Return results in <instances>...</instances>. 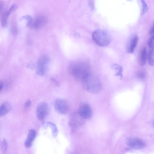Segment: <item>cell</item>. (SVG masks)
<instances>
[{
    "label": "cell",
    "mask_w": 154,
    "mask_h": 154,
    "mask_svg": "<svg viewBox=\"0 0 154 154\" xmlns=\"http://www.w3.org/2000/svg\"><path fill=\"white\" fill-rule=\"evenodd\" d=\"M23 19H26L27 20L26 26H30L32 22V17L29 15H26L22 17Z\"/></svg>",
    "instance_id": "44dd1931"
},
{
    "label": "cell",
    "mask_w": 154,
    "mask_h": 154,
    "mask_svg": "<svg viewBox=\"0 0 154 154\" xmlns=\"http://www.w3.org/2000/svg\"><path fill=\"white\" fill-rule=\"evenodd\" d=\"M140 5L141 8V14L143 15L147 11L148 7L144 0H137Z\"/></svg>",
    "instance_id": "2e32d148"
},
{
    "label": "cell",
    "mask_w": 154,
    "mask_h": 154,
    "mask_svg": "<svg viewBox=\"0 0 154 154\" xmlns=\"http://www.w3.org/2000/svg\"><path fill=\"white\" fill-rule=\"evenodd\" d=\"M84 89L93 94L99 92L102 88V85L99 78L96 75L90 73L82 80Z\"/></svg>",
    "instance_id": "7a4b0ae2"
},
{
    "label": "cell",
    "mask_w": 154,
    "mask_h": 154,
    "mask_svg": "<svg viewBox=\"0 0 154 154\" xmlns=\"http://www.w3.org/2000/svg\"><path fill=\"white\" fill-rule=\"evenodd\" d=\"M92 37L94 42L101 47L108 45L111 42L110 35L106 31L101 29L94 31L92 34Z\"/></svg>",
    "instance_id": "3957f363"
},
{
    "label": "cell",
    "mask_w": 154,
    "mask_h": 154,
    "mask_svg": "<svg viewBox=\"0 0 154 154\" xmlns=\"http://www.w3.org/2000/svg\"><path fill=\"white\" fill-rule=\"evenodd\" d=\"M138 38L136 34L132 35L129 37L126 45V50L129 53H132L137 45Z\"/></svg>",
    "instance_id": "30bf717a"
},
{
    "label": "cell",
    "mask_w": 154,
    "mask_h": 154,
    "mask_svg": "<svg viewBox=\"0 0 154 154\" xmlns=\"http://www.w3.org/2000/svg\"><path fill=\"white\" fill-rule=\"evenodd\" d=\"M31 102L29 100H27L25 103L24 104V107L26 108L29 107L31 105Z\"/></svg>",
    "instance_id": "d4e9b609"
},
{
    "label": "cell",
    "mask_w": 154,
    "mask_h": 154,
    "mask_svg": "<svg viewBox=\"0 0 154 154\" xmlns=\"http://www.w3.org/2000/svg\"><path fill=\"white\" fill-rule=\"evenodd\" d=\"M9 15L7 11L4 12L2 15L1 19V24L2 26L4 27H5L7 25L8 19Z\"/></svg>",
    "instance_id": "ac0fdd59"
},
{
    "label": "cell",
    "mask_w": 154,
    "mask_h": 154,
    "mask_svg": "<svg viewBox=\"0 0 154 154\" xmlns=\"http://www.w3.org/2000/svg\"><path fill=\"white\" fill-rule=\"evenodd\" d=\"M46 124L51 127L52 131V134L53 137H56L58 134V130L55 125L51 122H47Z\"/></svg>",
    "instance_id": "e0dca14e"
},
{
    "label": "cell",
    "mask_w": 154,
    "mask_h": 154,
    "mask_svg": "<svg viewBox=\"0 0 154 154\" xmlns=\"http://www.w3.org/2000/svg\"><path fill=\"white\" fill-rule=\"evenodd\" d=\"M88 3L90 7L91 8H93V5L92 0H89Z\"/></svg>",
    "instance_id": "4316f807"
},
{
    "label": "cell",
    "mask_w": 154,
    "mask_h": 154,
    "mask_svg": "<svg viewBox=\"0 0 154 154\" xmlns=\"http://www.w3.org/2000/svg\"><path fill=\"white\" fill-rule=\"evenodd\" d=\"M36 135V132L34 129L29 130L27 137L24 142V144L26 147L29 148L32 146Z\"/></svg>",
    "instance_id": "7c38bea8"
},
{
    "label": "cell",
    "mask_w": 154,
    "mask_h": 154,
    "mask_svg": "<svg viewBox=\"0 0 154 154\" xmlns=\"http://www.w3.org/2000/svg\"><path fill=\"white\" fill-rule=\"evenodd\" d=\"M150 49L148 55V60L149 64L152 66L154 65L153 49Z\"/></svg>",
    "instance_id": "d6986e66"
},
{
    "label": "cell",
    "mask_w": 154,
    "mask_h": 154,
    "mask_svg": "<svg viewBox=\"0 0 154 154\" xmlns=\"http://www.w3.org/2000/svg\"><path fill=\"white\" fill-rule=\"evenodd\" d=\"M1 148L2 151L3 152H5L7 150V143L6 140L5 139H3L2 143Z\"/></svg>",
    "instance_id": "ffe728a7"
},
{
    "label": "cell",
    "mask_w": 154,
    "mask_h": 154,
    "mask_svg": "<svg viewBox=\"0 0 154 154\" xmlns=\"http://www.w3.org/2000/svg\"><path fill=\"white\" fill-rule=\"evenodd\" d=\"M127 143L129 147L135 149H141L145 146V143L142 140L136 137L129 138L127 140Z\"/></svg>",
    "instance_id": "9c48e42d"
},
{
    "label": "cell",
    "mask_w": 154,
    "mask_h": 154,
    "mask_svg": "<svg viewBox=\"0 0 154 154\" xmlns=\"http://www.w3.org/2000/svg\"><path fill=\"white\" fill-rule=\"evenodd\" d=\"M138 78L140 80H143L146 77V74L143 71L139 72L137 74Z\"/></svg>",
    "instance_id": "7402d4cb"
},
{
    "label": "cell",
    "mask_w": 154,
    "mask_h": 154,
    "mask_svg": "<svg viewBox=\"0 0 154 154\" xmlns=\"http://www.w3.org/2000/svg\"><path fill=\"white\" fill-rule=\"evenodd\" d=\"M84 123V119L78 113L73 112L69 116L68 124L72 132L82 127Z\"/></svg>",
    "instance_id": "5b68a950"
},
{
    "label": "cell",
    "mask_w": 154,
    "mask_h": 154,
    "mask_svg": "<svg viewBox=\"0 0 154 154\" xmlns=\"http://www.w3.org/2000/svg\"><path fill=\"white\" fill-rule=\"evenodd\" d=\"M50 59L47 55L42 56L38 60L36 66V72L39 76H44L48 69Z\"/></svg>",
    "instance_id": "277c9868"
},
{
    "label": "cell",
    "mask_w": 154,
    "mask_h": 154,
    "mask_svg": "<svg viewBox=\"0 0 154 154\" xmlns=\"http://www.w3.org/2000/svg\"><path fill=\"white\" fill-rule=\"evenodd\" d=\"M112 68L116 71V76H119L121 79L122 77V68L119 65L114 64L112 66Z\"/></svg>",
    "instance_id": "9a60e30c"
},
{
    "label": "cell",
    "mask_w": 154,
    "mask_h": 154,
    "mask_svg": "<svg viewBox=\"0 0 154 154\" xmlns=\"http://www.w3.org/2000/svg\"><path fill=\"white\" fill-rule=\"evenodd\" d=\"M17 8V5L15 4L12 5L10 7L9 10L7 11L8 13L10 15L11 13L15 10Z\"/></svg>",
    "instance_id": "cb8c5ba5"
},
{
    "label": "cell",
    "mask_w": 154,
    "mask_h": 154,
    "mask_svg": "<svg viewBox=\"0 0 154 154\" xmlns=\"http://www.w3.org/2000/svg\"><path fill=\"white\" fill-rule=\"evenodd\" d=\"M47 21V18L45 16L39 15L32 21L30 26L32 29H38L43 26Z\"/></svg>",
    "instance_id": "8fae6325"
},
{
    "label": "cell",
    "mask_w": 154,
    "mask_h": 154,
    "mask_svg": "<svg viewBox=\"0 0 154 154\" xmlns=\"http://www.w3.org/2000/svg\"><path fill=\"white\" fill-rule=\"evenodd\" d=\"M154 37L153 35L149 39L148 41V45L150 49H153Z\"/></svg>",
    "instance_id": "603a6c76"
},
{
    "label": "cell",
    "mask_w": 154,
    "mask_h": 154,
    "mask_svg": "<svg viewBox=\"0 0 154 154\" xmlns=\"http://www.w3.org/2000/svg\"><path fill=\"white\" fill-rule=\"evenodd\" d=\"M54 108L57 111L62 114L67 113L69 110V106L67 101L63 99H57L54 102Z\"/></svg>",
    "instance_id": "8992f818"
},
{
    "label": "cell",
    "mask_w": 154,
    "mask_h": 154,
    "mask_svg": "<svg viewBox=\"0 0 154 154\" xmlns=\"http://www.w3.org/2000/svg\"><path fill=\"white\" fill-rule=\"evenodd\" d=\"M69 71L73 77L76 79L82 80L85 77L91 73V68L86 62L76 61L70 64Z\"/></svg>",
    "instance_id": "6da1fadb"
},
{
    "label": "cell",
    "mask_w": 154,
    "mask_h": 154,
    "mask_svg": "<svg viewBox=\"0 0 154 154\" xmlns=\"http://www.w3.org/2000/svg\"><path fill=\"white\" fill-rule=\"evenodd\" d=\"M11 109L12 106L9 102H6L2 103L0 106V117L7 114Z\"/></svg>",
    "instance_id": "4fadbf2b"
},
{
    "label": "cell",
    "mask_w": 154,
    "mask_h": 154,
    "mask_svg": "<svg viewBox=\"0 0 154 154\" xmlns=\"http://www.w3.org/2000/svg\"><path fill=\"white\" fill-rule=\"evenodd\" d=\"M2 87H3V84L1 82H0V91L2 90Z\"/></svg>",
    "instance_id": "f1b7e54d"
},
{
    "label": "cell",
    "mask_w": 154,
    "mask_h": 154,
    "mask_svg": "<svg viewBox=\"0 0 154 154\" xmlns=\"http://www.w3.org/2000/svg\"><path fill=\"white\" fill-rule=\"evenodd\" d=\"M147 56L146 48L145 47L141 51L139 57V63L140 65H144L146 62Z\"/></svg>",
    "instance_id": "5bb4252c"
},
{
    "label": "cell",
    "mask_w": 154,
    "mask_h": 154,
    "mask_svg": "<svg viewBox=\"0 0 154 154\" xmlns=\"http://www.w3.org/2000/svg\"><path fill=\"white\" fill-rule=\"evenodd\" d=\"M78 113L84 119H89L92 116V112L90 105L84 103L81 104L78 108Z\"/></svg>",
    "instance_id": "52a82bcc"
},
{
    "label": "cell",
    "mask_w": 154,
    "mask_h": 154,
    "mask_svg": "<svg viewBox=\"0 0 154 154\" xmlns=\"http://www.w3.org/2000/svg\"><path fill=\"white\" fill-rule=\"evenodd\" d=\"M3 3L2 1H0V11H1L3 7Z\"/></svg>",
    "instance_id": "83f0119b"
},
{
    "label": "cell",
    "mask_w": 154,
    "mask_h": 154,
    "mask_svg": "<svg viewBox=\"0 0 154 154\" xmlns=\"http://www.w3.org/2000/svg\"><path fill=\"white\" fill-rule=\"evenodd\" d=\"M48 112L49 106L48 104L44 102L40 103L37 105L36 110L37 119L40 120H43L48 115Z\"/></svg>",
    "instance_id": "ba28073f"
},
{
    "label": "cell",
    "mask_w": 154,
    "mask_h": 154,
    "mask_svg": "<svg viewBox=\"0 0 154 154\" xmlns=\"http://www.w3.org/2000/svg\"><path fill=\"white\" fill-rule=\"evenodd\" d=\"M154 31V27L153 25L152 26V27L150 29L149 33L150 35H152Z\"/></svg>",
    "instance_id": "484cf974"
}]
</instances>
